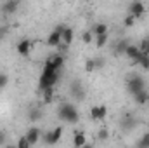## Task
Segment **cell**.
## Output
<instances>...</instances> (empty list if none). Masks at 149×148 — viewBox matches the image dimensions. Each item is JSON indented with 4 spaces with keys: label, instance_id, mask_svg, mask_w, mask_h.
<instances>
[{
    "label": "cell",
    "instance_id": "cell-27",
    "mask_svg": "<svg viewBox=\"0 0 149 148\" xmlns=\"http://www.w3.org/2000/svg\"><path fill=\"white\" fill-rule=\"evenodd\" d=\"M85 70H87L88 73H90V72H95V63H94V59H92V58L85 61Z\"/></svg>",
    "mask_w": 149,
    "mask_h": 148
},
{
    "label": "cell",
    "instance_id": "cell-28",
    "mask_svg": "<svg viewBox=\"0 0 149 148\" xmlns=\"http://www.w3.org/2000/svg\"><path fill=\"white\" fill-rule=\"evenodd\" d=\"M28 117H30V120L37 122L38 118L42 117V113H40V110H31V111H30V115H28Z\"/></svg>",
    "mask_w": 149,
    "mask_h": 148
},
{
    "label": "cell",
    "instance_id": "cell-6",
    "mask_svg": "<svg viewBox=\"0 0 149 148\" xmlns=\"http://www.w3.org/2000/svg\"><path fill=\"white\" fill-rule=\"evenodd\" d=\"M144 14H146V5H144L142 2L135 0V2H132V4L128 5V16H132L134 19H139V18H142Z\"/></svg>",
    "mask_w": 149,
    "mask_h": 148
},
{
    "label": "cell",
    "instance_id": "cell-30",
    "mask_svg": "<svg viewBox=\"0 0 149 148\" xmlns=\"http://www.w3.org/2000/svg\"><path fill=\"white\" fill-rule=\"evenodd\" d=\"M94 63H95V70H99V68H102V66H104V59H102V58L94 59Z\"/></svg>",
    "mask_w": 149,
    "mask_h": 148
},
{
    "label": "cell",
    "instance_id": "cell-13",
    "mask_svg": "<svg viewBox=\"0 0 149 148\" xmlns=\"http://www.w3.org/2000/svg\"><path fill=\"white\" fill-rule=\"evenodd\" d=\"M85 143H87V136H85L81 131H76V132H74V136H73V145H74V148H81Z\"/></svg>",
    "mask_w": 149,
    "mask_h": 148
},
{
    "label": "cell",
    "instance_id": "cell-3",
    "mask_svg": "<svg viewBox=\"0 0 149 148\" xmlns=\"http://www.w3.org/2000/svg\"><path fill=\"white\" fill-rule=\"evenodd\" d=\"M63 125H57L56 129H52V131H49V132H45V136H43V141L47 143V145H57L59 141H61V138H63Z\"/></svg>",
    "mask_w": 149,
    "mask_h": 148
},
{
    "label": "cell",
    "instance_id": "cell-15",
    "mask_svg": "<svg viewBox=\"0 0 149 148\" xmlns=\"http://www.w3.org/2000/svg\"><path fill=\"white\" fill-rule=\"evenodd\" d=\"M134 101H135L137 105H146V103H149V92L148 91L139 92L137 96H134Z\"/></svg>",
    "mask_w": 149,
    "mask_h": 148
},
{
    "label": "cell",
    "instance_id": "cell-19",
    "mask_svg": "<svg viewBox=\"0 0 149 148\" xmlns=\"http://www.w3.org/2000/svg\"><path fill=\"white\" fill-rule=\"evenodd\" d=\"M134 124H135L134 117H132L130 113H127V115H125V120H123V129H132Z\"/></svg>",
    "mask_w": 149,
    "mask_h": 148
},
{
    "label": "cell",
    "instance_id": "cell-29",
    "mask_svg": "<svg viewBox=\"0 0 149 148\" xmlns=\"http://www.w3.org/2000/svg\"><path fill=\"white\" fill-rule=\"evenodd\" d=\"M134 23H135V19H134L132 16H128V14H127V18L123 19V25H125L127 28H132V26H134Z\"/></svg>",
    "mask_w": 149,
    "mask_h": 148
},
{
    "label": "cell",
    "instance_id": "cell-23",
    "mask_svg": "<svg viewBox=\"0 0 149 148\" xmlns=\"http://www.w3.org/2000/svg\"><path fill=\"white\" fill-rule=\"evenodd\" d=\"M108 44V33L106 35H99V37H95V47H102V45H106Z\"/></svg>",
    "mask_w": 149,
    "mask_h": 148
},
{
    "label": "cell",
    "instance_id": "cell-21",
    "mask_svg": "<svg viewBox=\"0 0 149 148\" xmlns=\"http://www.w3.org/2000/svg\"><path fill=\"white\" fill-rule=\"evenodd\" d=\"M139 49H141V52H142V54H146V56H149V37L142 38V42H141Z\"/></svg>",
    "mask_w": 149,
    "mask_h": 148
},
{
    "label": "cell",
    "instance_id": "cell-22",
    "mask_svg": "<svg viewBox=\"0 0 149 148\" xmlns=\"http://www.w3.org/2000/svg\"><path fill=\"white\" fill-rule=\"evenodd\" d=\"M52 99H54V89H45L43 91V101L52 103Z\"/></svg>",
    "mask_w": 149,
    "mask_h": 148
},
{
    "label": "cell",
    "instance_id": "cell-2",
    "mask_svg": "<svg viewBox=\"0 0 149 148\" xmlns=\"http://www.w3.org/2000/svg\"><path fill=\"white\" fill-rule=\"evenodd\" d=\"M127 91L134 96H137L139 92L146 91V82L141 75H132L128 80H127Z\"/></svg>",
    "mask_w": 149,
    "mask_h": 148
},
{
    "label": "cell",
    "instance_id": "cell-24",
    "mask_svg": "<svg viewBox=\"0 0 149 148\" xmlns=\"http://www.w3.org/2000/svg\"><path fill=\"white\" fill-rule=\"evenodd\" d=\"M16 147H17V148H30L31 145L28 143V140H26V136H21V138L17 140V143H16Z\"/></svg>",
    "mask_w": 149,
    "mask_h": 148
},
{
    "label": "cell",
    "instance_id": "cell-8",
    "mask_svg": "<svg viewBox=\"0 0 149 148\" xmlns=\"http://www.w3.org/2000/svg\"><path fill=\"white\" fill-rule=\"evenodd\" d=\"M31 45H33V44H31L30 38H23V40L17 42V47H16V49H17V52H19L23 58H28V56H30V51H31Z\"/></svg>",
    "mask_w": 149,
    "mask_h": 148
},
{
    "label": "cell",
    "instance_id": "cell-20",
    "mask_svg": "<svg viewBox=\"0 0 149 148\" xmlns=\"http://www.w3.org/2000/svg\"><path fill=\"white\" fill-rule=\"evenodd\" d=\"M137 147H139V148H149V132H144V134L141 136V140H139Z\"/></svg>",
    "mask_w": 149,
    "mask_h": 148
},
{
    "label": "cell",
    "instance_id": "cell-9",
    "mask_svg": "<svg viewBox=\"0 0 149 148\" xmlns=\"http://www.w3.org/2000/svg\"><path fill=\"white\" fill-rule=\"evenodd\" d=\"M108 115V108L104 105H99V106H92L90 108V117L92 120H104Z\"/></svg>",
    "mask_w": 149,
    "mask_h": 148
},
{
    "label": "cell",
    "instance_id": "cell-35",
    "mask_svg": "<svg viewBox=\"0 0 149 148\" xmlns=\"http://www.w3.org/2000/svg\"><path fill=\"white\" fill-rule=\"evenodd\" d=\"M3 148H17V147H16V145H5Z\"/></svg>",
    "mask_w": 149,
    "mask_h": 148
},
{
    "label": "cell",
    "instance_id": "cell-14",
    "mask_svg": "<svg viewBox=\"0 0 149 148\" xmlns=\"http://www.w3.org/2000/svg\"><path fill=\"white\" fill-rule=\"evenodd\" d=\"M90 32L95 33L97 37H99V35H106V33H108V25H104V23H95Z\"/></svg>",
    "mask_w": 149,
    "mask_h": 148
},
{
    "label": "cell",
    "instance_id": "cell-26",
    "mask_svg": "<svg viewBox=\"0 0 149 148\" xmlns=\"http://www.w3.org/2000/svg\"><path fill=\"white\" fill-rule=\"evenodd\" d=\"M81 40H83V44H92V42H94L92 32H90V30H88V32H83V35H81Z\"/></svg>",
    "mask_w": 149,
    "mask_h": 148
},
{
    "label": "cell",
    "instance_id": "cell-33",
    "mask_svg": "<svg viewBox=\"0 0 149 148\" xmlns=\"http://www.w3.org/2000/svg\"><path fill=\"white\" fill-rule=\"evenodd\" d=\"M5 138H7V132L5 131H0V145L5 143Z\"/></svg>",
    "mask_w": 149,
    "mask_h": 148
},
{
    "label": "cell",
    "instance_id": "cell-25",
    "mask_svg": "<svg viewBox=\"0 0 149 148\" xmlns=\"http://www.w3.org/2000/svg\"><path fill=\"white\" fill-rule=\"evenodd\" d=\"M9 85V75L7 73H0V91L5 89Z\"/></svg>",
    "mask_w": 149,
    "mask_h": 148
},
{
    "label": "cell",
    "instance_id": "cell-17",
    "mask_svg": "<svg viewBox=\"0 0 149 148\" xmlns=\"http://www.w3.org/2000/svg\"><path fill=\"white\" fill-rule=\"evenodd\" d=\"M130 44H128V40H120L118 42V45L114 47V52L116 54H125V51H127V47H128Z\"/></svg>",
    "mask_w": 149,
    "mask_h": 148
},
{
    "label": "cell",
    "instance_id": "cell-1",
    "mask_svg": "<svg viewBox=\"0 0 149 148\" xmlns=\"http://www.w3.org/2000/svg\"><path fill=\"white\" fill-rule=\"evenodd\" d=\"M57 117L63 120V122H68V124H76L80 115H78V110L74 108L71 103H63L57 110Z\"/></svg>",
    "mask_w": 149,
    "mask_h": 148
},
{
    "label": "cell",
    "instance_id": "cell-12",
    "mask_svg": "<svg viewBox=\"0 0 149 148\" xmlns=\"http://www.w3.org/2000/svg\"><path fill=\"white\" fill-rule=\"evenodd\" d=\"M26 140H28V143H30V145L38 143V140H40V131H38L37 127H30V129H28V132H26Z\"/></svg>",
    "mask_w": 149,
    "mask_h": 148
},
{
    "label": "cell",
    "instance_id": "cell-7",
    "mask_svg": "<svg viewBox=\"0 0 149 148\" xmlns=\"http://www.w3.org/2000/svg\"><path fill=\"white\" fill-rule=\"evenodd\" d=\"M70 92H71V96L76 98L78 101H83V99H85V89H83V85H81L80 80L71 82V85H70Z\"/></svg>",
    "mask_w": 149,
    "mask_h": 148
},
{
    "label": "cell",
    "instance_id": "cell-4",
    "mask_svg": "<svg viewBox=\"0 0 149 148\" xmlns=\"http://www.w3.org/2000/svg\"><path fill=\"white\" fill-rule=\"evenodd\" d=\"M59 80V73L56 75H42L40 80H38V89L43 92L45 89H54V85L57 84Z\"/></svg>",
    "mask_w": 149,
    "mask_h": 148
},
{
    "label": "cell",
    "instance_id": "cell-11",
    "mask_svg": "<svg viewBox=\"0 0 149 148\" xmlns=\"http://www.w3.org/2000/svg\"><path fill=\"white\" fill-rule=\"evenodd\" d=\"M17 7H19V2L17 0H7V2H3L2 4V12L3 14H14L16 11H17Z\"/></svg>",
    "mask_w": 149,
    "mask_h": 148
},
{
    "label": "cell",
    "instance_id": "cell-18",
    "mask_svg": "<svg viewBox=\"0 0 149 148\" xmlns=\"http://www.w3.org/2000/svg\"><path fill=\"white\" fill-rule=\"evenodd\" d=\"M135 65H141L144 70H148L149 72V56H146V54H141V58L137 59V63Z\"/></svg>",
    "mask_w": 149,
    "mask_h": 148
},
{
    "label": "cell",
    "instance_id": "cell-31",
    "mask_svg": "<svg viewBox=\"0 0 149 148\" xmlns=\"http://www.w3.org/2000/svg\"><path fill=\"white\" fill-rule=\"evenodd\" d=\"M108 136H109V134H108L106 129H101V131H99V138H101V140H108Z\"/></svg>",
    "mask_w": 149,
    "mask_h": 148
},
{
    "label": "cell",
    "instance_id": "cell-10",
    "mask_svg": "<svg viewBox=\"0 0 149 148\" xmlns=\"http://www.w3.org/2000/svg\"><path fill=\"white\" fill-rule=\"evenodd\" d=\"M141 54H142V52H141L139 45H132V44H130V45L127 47V51H125V56H127L128 59H132L134 63H137V59L141 58Z\"/></svg>",
    "mask_w": 149,
    "mask_h": 148
},
{
    "label": "cell",
    "instance_id": "cell-5",
    "mask_svg": "<svg viewBox=\"0 0 149 148\" xmlns=\"http://www.w3.org/2000/svg\"><path fill=\"white\" fill-rule=\"evenodd\" d=\"M64 25H57L56 28H54V32L49 35L47 38V45H50V47H57L61 42H63V32H64Z\"/></svg>",
    "mask_w": 149,
    "mask_h": 148
},
{
    "label": "cell",
    "instance_id": "cell-32",
    "mask_svg": "<svg viewBox=\"0 0 149 148\" xmlns=\"http://www.w3.org/2000/svg\"><path fill=\"white\" fill-rule=\"evenodd\" d=\"M7 35V26H0V40Z\"/></svg>",
    "mask_w": 149,
    "mask_h": 148
},
{
    "label": "cell",
    "instance_id": "cell-16",
    "mask_svg": "<svg viewBox=\"0 0 149 148\" xmlns=\"http://www.w3.org/2000/svg\"><path fill=\"white\" fill-rule=\"evenodd\" d=\"M63 42L66 44V45H70L71 42H73V30L71 28H64V32H63Z\"/></svg>",
    "mask_w": 149,
    "mask_h": 148
},
{
    "label": "cell",
    "instance_id": "cell-34",
    "mask_svg": "<svg viewBox=\"0 0 149 148\" xmlns=\"http://www.w3.org/2000/svg\"><path fill=\"white\" fill-rule=\"evenodd\" d=\"M81 148H94V147H92L90 143H85V145H83V147H81Z\"/></svg>",
    "mask_w": 149,
    "mask_h": 148
}]
</instances>
